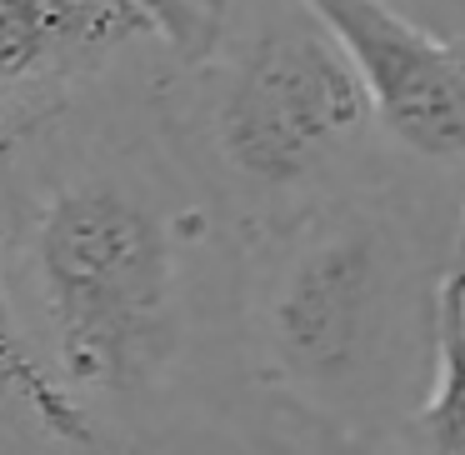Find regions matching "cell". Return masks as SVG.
Here are the masks:
<instances>
[{
    "instance_id": "obj_7",
    "label": "cell",
    "mask_w": 465,
    "mask_h": 455,
    "mask_svg": "<svg viewBox=\"0 0 465 455\" xmlns=\"http://www.w3.org/2000/svg\"><path fill=\"white\" fill-rule=\"evenodd\" d=\"M0 445H65V450H95L75 405L51 385L35 365L21 325L11 315L5 285H0Z\"/></svg>"
},
{
    "instance_id": "obj_6",
    "label": "cell",
    "mask_w": 465,
    "mask_h": 455,
    "mask_svg": "<svg viewBox=\"0 0 465 455\" xmlns=\"http://www.w3.org/2000/svg\"><path fill=\"white\" fill-rule=\"evenodd\" d=\"M405 450L465 455V191L455 205L450 261L440 275V325H435V375L430 395L420 401Z\"/></svg>"
},
{
    "instance_id": "obj_2",
    "label": "cell",
    "mask_w": 465,
    "mask_h": 455,
    "mask_svg": "<svg viewBox=\"0 0 465 455\" xmlns=\"http://www.w3.org/2000/svg\"><path fill=\"white\" fill-rule=\"evenodd\" d=\"M450 235L455 211L391 171L245 245L241 361L275 440L405 450L435 375Z\"/></svg>"
},
{
    "instance_id": "obj_1",
    "label": "cell",
    "mask_w": 465,
    "mask_h": 455,
    "mask_svg": "<svg viewBox=\"0 0 465 455\" xmlns=\"http://www.w3.org/2000/svg\"><path fill=\"white\" fill-rule=\"evenodd\" d=\"M155 65L0 151V285L95 450L251 445L245 235L165 135Z\"/></svg>"
},
{
    "instance_id": "obj_4",
    "label": "cell",
    "mask_w": 465,
    "mask_h": 455,
    "mask_svg": "<svg viewBox=\"0 0 465 455\" xmlns=\"http://www.w3.org/2000/svg\"><path fill=\"white\" fill-rule=\"evenodd\" d=\"M355 61L391 171L465 191V45L401 0H311Z\"/></svg>"
},
{
    "instance_id": "obj_3",
    "label": "cell",
    "mask_w": 465,
    "mask_h": 455,
    "mask_svg": "<svg viewBox=\"0 0 465 455\" xmlns=\"http://www.w3.org/2000/svg\"><path fill=\"white\" fill-rule=\"evenodd\" d=\"M165 135L245 245L391 175L371 95L311 0H211L185 55H161Z\"/></svg>"
},
{
    "instance_id": "obj_5",
    "label": "cell",
    "mask_w": 465,
    "mask_h": 455,
    "mask_svg": "<svg viewBox=\"0 0 465 455\" xmlns=\"http://www.w3.org/2000/svg\"><path fill=\"white\" fill-rule=\"evenodd\" d=\"M165 45L131 0H0V151Z\"/></svg>"
},
{
    "instance_id": "obj_9",
    "label": "cell",
    "mask_w": 465,
    "mask_h": 455,
    "mask_svg": "<svg viewBox=\"0 0 465 455\" xmlns=\"http://www.w3.org/2000/svg\"><path fill=\"white\" fill-rule=\"evenodd\" d=\"M405 11H415L425 25H435L440 35H450L455 45H465V0H401Z\"/></svg>"
},
{
    "instance_id": "obj_8",
    "label": "cell",
    "mask_w": 465,
    "mask_h": 455,
    "mask_svg": "<svg viewBox=\"0 0 465 455\" xmlns=\"http://www.w3.org/2000/svg\"><path fill=\"white\" fill-rule=\"evenodd\" d=\"M131 5L151 15V25L161 31V41L171 55L195 51L205 25H211V0H131Z\"/></svg>"
}]
</instances>
